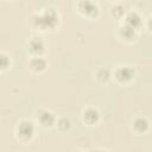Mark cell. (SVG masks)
Wrapping results in <instances>:
<instances>
[{
	"instance_id": "obj_1",
	"label": "cell",
	"mask_w": 152,
	"mask_h": 152,
	"mask_svg": "<svg viewBox=\"0 0 152 152\" xmlns=\"http://www.w3.org/2000/svg\"><path fill=\"white\" fill-rule=\"evenodd\" d=\"M59 21V15L57 11L52 7L45 8L42 13H37L31 18V25L34 30H39L42 32H46L49 30H53Z\"/></svg>"
},
{
	"instance_id": "obj_2",
	"label": "cell",
	"mask_w": 152,
	"mask_h": 152,
	"mask_svg": "<svg viewBox=\"0 0 152 152\" xmlns=\"http://www.w3.org/2000/svg\"><path fill=\"white\" fill-rule=\"evenodd\" d=\"M36 134V126L31 120L23 119L15 126V138L23 144H30Z\"/></svg>"
},
{
	"instance_id": "obj_3",
	"label": "cell",
	"mask_w": 152,
	"mask_h": 152,
	"mask_svg": "<svg viewBox=\"0 0 152 152\" xmlns=\"http://www.w3.org/2000/svg\"><path fill=\"white\" fill-rule=\"evenodd\" d=\"M77 11L80 14H82L83 17L87 18H96L99 15V6L96 2H94L93 0H80L76 5Z\"/></svg>"
},
{
	"instance_id": "obj_4",
	"label": "cell",
	"mask_w": 152,
	"mask_h": 152,
	"mask_svg": "<svg viewBox=\"0 0 152 152\" xmlns=\"http://www.w3.org/2000/svg\"><path fill=\"white\" fill-rule=\"evenodd\" d=\"M134 77H135V70L129 65H119L114 70V78L120 84H127Z\"/></svg>"
},
{
	"instance_id": "obj_5",
	"label": "cell",
	"mask_w": 152,
	"mask_h": 152,
	"mask_svg": "<svg viewBox=\"0 0 152 152\" xmlns=\"http://www.w3.org/2000/svg\"><path fill=\"white\" fill-rule=\"evenodd\" d=\"M56 121H57L56 115L49 109H40L37 113V122L39 124V126L44 128H51L56 126Z\"/></svg>"
},
{
	"instance_id": "obj_6",
	"label": "cell",
	"mask_w": 152,
	"mask_h": 152,
	"mask_svg": "<svg viewBox=\"0 0 152 152\" xmlns=\"http://www.w3.org/2000/svg\"><path fill=\"white\" fill-rule=\"evenodd\" d=\"M82 121L87 126H95L100 121V112L95 107H86L82 110Z\"/></svg>"
},
{
	"instance_id": "obj_7",
	"label": "cell",
	"mask_w": 152,
	"mask_h": 152,
	"mask_svg": "<svg viewBox=\"0 0 152 152\" xmlns=\"http://www.w3.org/2000/svg\"><path fill=\"white\" fill-rule=\"evenodd\" d=\"M27 50L31 56H42L45 50V44L42 38L32 37L27 43Z\"/></svg>"
},
{
	"instance_id": "obj_8",
	"label": "cell",
	"mask_w": 152,
	"mask_h": 152,
	"mask_svg": "<svg viewBox=\"0 0 152 152\" xmlns=\"http://www.w3.org/2000/svg\"><path fill=\"white\" fill-rule=\"evenodd\" d=\"M48 68V62L43 56H32L28 61V69L36 74L43 72Z\"/></svg>"
},
{
	"instance_id": "obj_9",
	"label": "cell",
	"mask_w": 152,
	"mask_h": 152,
	"mask_svg": "<svg viewBox=\"0 0 152 152\" xmlns=\"http://www.w3.org/2000/svg\"><path fill=\"white\" fill-rule=\"evenodd\" d=\"M118 36L121 40H124L125 43H131L137 38V28L131 27L126 24H124L122 26L119 27L118 31Z\"/></svg>"
},
{
	"instance_id": "obj_10",
	"label": "cell",
	"mask_w": 152,
	"mask_h": 152,
	"mask_svg": "<svg viewBox=\"0 0 152 152\" xmlns=\"http://www.w3.org/2000/svg\"><path fill=\"white\" fill-rule=\"evenodd\" d=\"M150 128V124L146 118L144 116H135L132 120V131L137 134H145Z\"/></svg>"
},
{
	"instance_id": "obj_11",
	"label": "cell",
	"mask_w": 152,
	"mask_h": 152,
	"mask_svg": "<svg viewBox=\"0 0 152 152\" xmlns=\"http://www.w3.org/2000/svg\"><path fill=\"white\" fill-rule=\"evenodd\" d=\"M124 20H125V24H126V25H128V26H131V27H134V28H137V30H138V28L141 26V24H142V20H141L140 14H139L138 12H135V11H131V12L126 13L125 17H124Z\"/></svg>"
},
{
	"instance_id": "obj_12",
	"label": "cell",
	"mask_w": 152,
	"mask_h": 152,
	"mask_svg": "<svg viewBox=\"0 0 152 152\" xmlns=\"http://www.w3.org/2000/svg\"><path fill=\"white\" fill-rule=\"evenodd\" d=\"M110 76H112V75H110V71H109L107 68H100V69H97L96 72H95V78H96V81L100 82V83H107V82L109 81Z\"/></svg>"
},
{
	"instance_id": "obj_13",
	"label": "cell",
	"mask_w": 152,
	"mask_h": 152,
	"mask_svg": "<svg viewBox=\"0 0 152 152\" xmlns=\"http://www.w3.org/2000/svg\"><path fill=\"white\" fill-rule=\"evenodd\" d=\"M56 127H57V129H58L59 132L65 133V132H68V131L70 129V127H71V121H70L68 118H65V116L58 118L57 121H56Z\"/></svg>"
},
{
	"instance_id": "obj_14",
	"label": "cell",
	"mask_w": 152,
	"mask_h": 152,
	"mask_svg": "<svg viewBox=\"0 0 152 152\" xmlns=\"http://www.w3.org/2000/svg\"><path fill=\"white\" fill-rule=\"evenodd\" d=\"M110 15L116 19V20H120L121 18L125 17V7L121 5V4H115L110 7Z\"/></svg>"
},
{
	"instance_id": "obj_15",
	"label": "cell",
	"mask_w": 152,
	"mask_h": 152,
	"mask_svg": "<svg viewBox=\"0 0 152 152\" xmlns=\"http://www.w3.org/2000/svg\"><path fill=\"white\" fill-rule=\"evenodd\" d=\"M1 70L4 71L7 66H10V58L4 53V52H1Z\"/></svg>"
},
{
	"instance_id": "obj_16",
	"label": "cell",
	"mask_w": 152,
	"mask_h": 152,
	"mask_svg": "<svg viewBox=\"0 0 152 152\" xmlns=\"http://www.w3.org/2000/svg\"><path fill=\"white\" fill-rule=\"evenodd\" d=\"M146 27H147L148 32H150V33H152V15L146 20Z\"/></svg>"
}]
</instances>
